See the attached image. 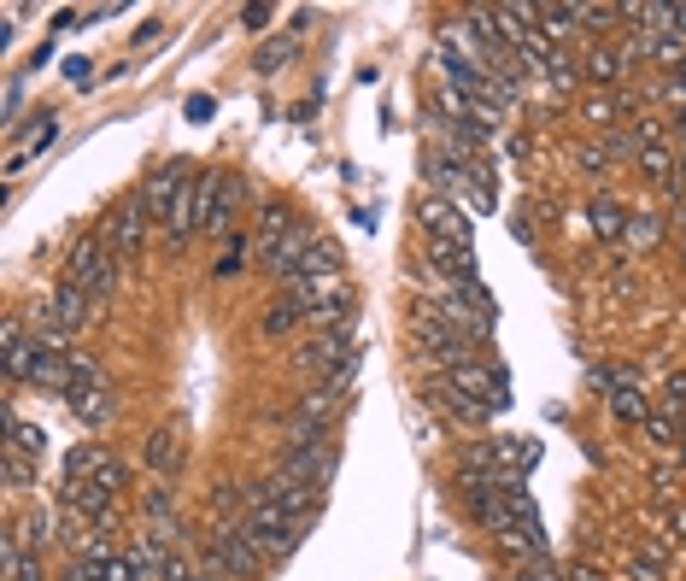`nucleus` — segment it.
I'll list each match as a JSON object with an SVG mask.
<instances>
[{"mask_svg":"<svg viewBox=\"0 0 686 581\" xmlns=\"http://www.w3.org/2000/svg\"><path fill=\"white\" fill-rule=\"evenodd\" d=\"M605 165H610V148H605V153H598V148H581V170H593V177H598Z\"/></svg>","mask_w":686,"mask_h":581,"instance_id":"nucleus-42","label":"nucleus"},{"mask_svg":"<svg viewBox=\"0 0 686 581\" xmlns=\"http://www.w3.org/2000/svg\"><path fill=\"white\" fill-rule=\"evenodd\" d=\"M417 217H422V229H429V241H452V247H470V241H475L470 212L452 206L446 194H429V200L417 206Z\"/></svg>","mask_w":686,"mask_h":581,"instance_id":"nucleus-9","label":"nucleus"},{"mask_svg":"<svg viewBox=\"0 0 686 581\" xmlns=\"http://www.w3.org/2000/svg\"><path fill=\"white\" fill-rule=\"evenodd\" d=\"M517 581H529V576H517Z\"/></svg>","mask_w":686,"mask_h":581,"instance_id":"nucleus-49","label":"nucleus"},{"mask_svg":"<svg viewBox=\"0 0 686 581\" xmlns=\"http://www.w3.org/2000/svg\"><path fill=\"white\" fill-rule=\"evenodd\" d=\"M353 358H358V353H353V324L323 329L317 341H305V346H300V370L323 376V382H329V376L341 370V365H353Z\"/></svg>","mask_w":686,"mask_h":581,"instance_id":"nucleus-8","label":"nucleus"},{"mask_svg":"<svg viewBox=\"0 0 686 581\" xmlns=\"http://www.w3.org/2000/svg\"><path fill=\"white\" fill-rule=\"evenodd\" d=\"M639 429H646L651 446H681V417H675V412H651Z\"/></svg>","mask_w":686,"mask_h":581,"instance_id":"nucleus-28","label":"nucleus"},{"mask_svg":"<svg viewBox=\"0 0 686 581\" xmlns=\"http://www.w3.org/2000/svg\"><path fill=\"white\" fill-rule=\"evenodd\" d=\"M675 188H681V194H686V159H681V170H675Z\"/></svg>","mask_w":686,"mask_h":581,"instance_id":"nucleus-47","label":"nucleus"},{"mask_svg":"<svg viewBox=\"0 0 686 581\" xmlns=\"http://www.w3.org/2000/svg\"><path fill=\"white\" fill-rule=\"evenodd\" d=\"M681 464H686V417H681Z\"/></svg>","mask_w":686,"mask_h":581,"instance_id":"nucleus-48","label":"nucleus"},{"mask_svg":"<svg viewBox=\"0 0 686 581\" xmlns=\"http://www.w3.org/2000/svg\"><path fill=\"white\" fill-rule=\"evenodd\" d=\"M148 229H153V212H148V200L141 194H129V200H118V212H106V247L118 258H136L141 247H148Z\"/></svg>","mask_w":686,"mask_h":581,"instance_id":"nucleus-3","label":"nucleus"},{"mask_svg":"<svg viewBox=\"0 0 686 581\" xmlns=\"http://www.w3.org/2000/svg\"><path fill=\"white\" fill-rule=\"evenodd\" d=\"M510 236H517V241H534V224H529L522 212H510Z\"/></svg>","mask_w":686,"mask_h":581,"instance_id":"nucleus-43","label":"nucleus"},{"mask_svg":"<svg viewBox=\"0 0 686 581\" xmlns=\"http://www.w3.org/2000/svg\"><path fill=\"white\" fill-rule=\"evenodd\" d=\"M0 564H7V581H41V558L30 546H24L18 522L7 529V546H0Z\"/></svg>","mask_w":686,"mask_h":581,"instance_id":"nucleus-12","label":"nucleus"},{"mask_svg":"<svg viewBox=\"0 0 686 581\" xmlns=\"http://www.w3.org/2000/svg\"><path fill=\"white\" fill-rule=\"evenodd\" d=\"M575 24H581V7H575V0H563V7H539V36H546V41H563L569 30H575Z\"/></svg>","mask_w":686,"mask_h":581,"instance_id":"nucleus-20","label":"nucleus"},{"mask_svg":"<svg viewBox=\"0 0 686 581\" xmlns=\"http://www.w3.org/2000/svg\"><path fill=\"white\" fill-rule=\"evenodd\" d=\"M241 206V177L236 170H206L200 177V236H229Z\"/></svg>","mask_w":686,"mask_h":581,"instance_id":"nucleus-2","label":"nucleus"},{"mask_svg":"<svg viewBox=\"0 0 686 581\" xmlns=\"http://www.w3.org/2000/svg\"><path fill=\"white\" fill-rule=\"evenodd\" d=\"M646 36V60H657V65H686V41L681 36H651V30H639Z\"/></svg>","mask_w":686,"mask_h":581,"instance_id":"nucleus-26","label":"nucleus"},{"mask_svg":"<svg viewBox=\"0 0 686 581\" xmlns=\"http://www.w3.org/2000/svg\"><path fill=\"white\" fill-rule=\"evenodd\" d=\"M89 306H94V300L82 294L77 282H65V276H60V288H53L48 306H41V329H48V341H71V336H77V329L89 324Z\"/></svg>","mask_w":686,"mask_h":581,"instance_id":"nucleus-5","label":"nucleus"},{"mask_svg":"<svg viewBox=\"0 0 686 581\" xmlns=\"http://www.w3.org/2000/svg\"><path fill=\"white\" fill-rule=\"evenodd\" d=\"M663 212H627V247H634V253H646V247H657L663 241Z\"/></svg>","mask_w":686,"mask_h":581,"instance_id":"nucleus-18","label":"nucleus"},{"mask_svg":"<svg viewBox=\"0 0 686 581\" xmlns=\"http://www.w3.org/2000/svg\"><path fill=\"white\" fill-rule=\"evenodd\" d=\"M18 534H24V546H30L36 558H41V552H48V541H53V517H48V511H30Z\"/></svg>","mask_w":686,"mask_h":581,"instance_id":"nucleus-31","label":"nucleus"},{"mask_svg":"<svg viewBox=\"0 0 686 581\" xmlns=\"http://www.w3.org/2000/svg\"><path fill=\"white\" fill-rule=\"evenodd\" d=\"M529 581H569L563 570H558V564H551V558H534V570H529Z\"/></svg>","mask_w":686,"mask_h":581,"instance_id":"nucleus-41","label":"nucleus"},{"mask_svg":"<svg viewBox=\"0 0 686 581\" xmlns=\"http://www.w3.org/2000/svg\"><path fill=\"white\" fill-rule=\"evenodd\" d=\"M581 77H593L598 89H610V83L622 77V53L617 48H593L587 60H581Z\"/></svg>","mask_w":686,"mask_h":581,"instance_id":"nucleus-21","label":"nucleus"},{"mask_svg":"<svg viewBox=\"0 0 686 581\" xmlns=\"http://www.w3.org/2000/svg\"><path fill=\"white\" fill-rule=\"evenodd\" d=\"M639 170H646V182H657V188L675 182V159H669L663 141H657V148H639Z\"/></svg>","mask_w":686,"mask_h":581,"instance_id":"nucleus-25","label":"nucleus"},{"mask_svg":"<svg viewBox=\"0 0 686 581\" xmlns=\"http://www.w3.org/2000/svg\"><path fill=\"white\" fill-rule=\"evenodd\" d=\"M124 482H129V464L118 453H106V458H100V470H94V488L100 493H124Z\"/></svg>","mask_w":686,"mask_h":581,"instance_id":"nucleus-30","label":"nucleus"},{"mask_svg":"<svg viewBox=\"0 0 686 581\" xmlns=\"http://www.w3.org/2000/svg\"><path fill=\"white\" fill-rule=\"evenodd\" d=\"M270 18H276V7H265V0H253V7H241V24H246V30H270Z\"/></svg>","mask_w":686,"mask_h":581,"instance_id":"nucleus-37","label":"nucleus"},{"mask_svg":"<svg viewBox=\"0 0 686 581\" xmlns=\"http://www.w3.org/2000/svg\"><path fill=\"white\" fill-rule=\"evenodd\" d=\"M669 522H675V534L686 541V505H669Z\"/></svg>","mask_w":686,"mask_h":581,"instance_id":"nucleus-45","label":"nucleus"},{"mask_svg":"<svg viewBox=\"0 0 686 581\" xmlns=\"http://www.w3.org/2000/svg\"><path fill=\"white\" fill-rule=\"evenodd\" d=\"M627 581H663V564L639 552V558H627Z\"/></svg>","mask_w":686,"mask_h":581,"instance_id":"nucleus-38","label":"nucleus"},{"mask_svg":"<svg viewBox=\"0 0 686 581\" xmlns=\"http://www.w3.org/2000/svg\"><path fill=\"white\" fill-rule=\"evenodd\" d=\"M177 464H182L177 429H153V441H148V470H158V476H177Z\"/></svg>","mask_w":686,"mask_h":581,"instance_id":"nucleus-17","label":"nucleus"},{"mask_svg":"<svg viewBox=\"0 0 686 581\" xmlns=\"http://www.w3.org/2000/svg\"><path fill=\"white\" fill-rule=\"evenodd\" d=\"M53 136H60V118H53V112H41V124L30 129V136H24V148H18V153H12V159H7V182H12V177H18V170H24V165H30V159H36L41 148H48V141H53Z\"/></svg>","mask_w":686,"mask_h":581,"instance_id":"nucleus-15","label":"nucleus"},{"mask_svg":"<svg viewBox=\"0 0 686 581\" xmlns=\"http://www.w3.org/2000/svg\"><path fill=\"white\" fill-rule=\"evenodd\" d=\"M241 270H246V236H229L224 253H217V265H212V276L217 282H229V276H241Z\"/></svg>","mask_w":686,"mask_h":581,"instance_id":"nucleus-29","label":"nucleus"},{"mask_svg":"<svg viewBox=\"0 0 686 581\" xmlns=\"http://www.w3.org/2000/svg\"><path fill=\"white\" fill-rule=\"evenodd\" d=\"M429 394H434V405H441L452 424H463V429H481V424H487V412H481L475 400H463V388L452 382V376H434V388H429Z\"/></svg>","mask_w":686,"mask_h":581,"instance_id":"nucleus-11","label":"nucleus"},{"mask_svg":"<svg viewBox=\"0 0 686 581\" xmlns=\"http://www.w3.org/2000/svg\"><path fill=\"white\" fill-rule=\"evenodd\" d=\"M305 24H312V18H300V24H294V30H288L282 41H270V48H258V71H282L288 60H294V53H300V41H305Z\"/></svg>","mask_w":686,"mask_h":581,"instance_id":"nucleus-19","label":"nucleus"},{"mask_svg":"<svg viewBox=\"0 0 686 581\" xmlns=\"http://www.w3.org/2000/svg\"><path fill=\"white\" fill-rule=\"evenodd\" d=\"M617 18H622V7H581V24H587V30H598V36L617 30Z\"/></svg>","mask_w":686,"mask_h":581,"instance_id":"nucleus-34","label":"nucleus"},{"mask_svg":"<svg viewBox=\"0 0 686 581\" xmlns=\"http://www.w3.org/2000/svg\"><path fill=\"white\" fill-rule=\"evenodd\" d=\"M446 376L463 388V400H475L487 417L510 405V376H505L499 365H475V358H463V365H458V370H446Z\"/></svg>","mask_w":686,"mask_h":581,"instance_id":"nucleus-6","label":"nucleus"},{"mask_svg":"<svg viewBox=\"0 0 686 581\" xmlns=\"http://www.w3.org/2000/svg\"><path fill=\"white\" fill-rule=\"evenodd\" d=\"M165 581H194V564H188L182 552H170V564H165Z\"/></svg>","mask_w":686,"mask_h":581,"instance_id":"nucleus-39","label":"nucleus"},{"mask_svg":"<svg viewBox=\"0 0 686 581\" xmlns=\"http://www.w3.org/2000/svg\"><path fill=\"white\" fill-rule=\"evenodd\" d=\"M71 365H77V353H65V341L36 336L30 341V370H24V382L41 388V394H71Z\"/></svg>","mask_w":686,"mask_h":581,"instance_id":"nucleus-4","label":"nucleus"},{"mask_svg":"<svg viewBox=\"0 0 686 581\" xmlns=\"http://www.w3.org/2000/svg\"><path fill=\"white\" fill-rule=\"evenodd\" d=\"M610 412H617L622 424H646V417H651L646 388H617V394H610Z\"/></svg>","mask_w":686,"mask_h":581,"instance_id":"nucleus-24","label":"nucleus"},{"mask_svg":"<svg viewBox=\"0 0 686 581\" xmlns=\"http://www.w3.org/2000/svg\"><path fill=\"white\" fill-rule=\"evenodd\" d=\"M663 412L686 417V370H675V376H669V388H663Z\"/></svg>","mask_w":686,"mask_h":581,"instance_id":"nucleus-35","label":"nucleus"},{"mask_svg":"<svg viewBox=\"0 0 686 581\" xmlns=\"http://www.w3.org/2000/svg\"><path fill=\"white\" fill-rule=\"evenodd\" d=\"M71 412L89 429H106L112 417H118V394H112V388H82V394H71Z\"/></svg>","mask_w":686,"mask_h":581,"instance_id":"nucleus-13","label":"nucleus"},{"mask_svg":"<svg viewBox=\"0 0 686 581\" xmlns=\"http://www.w3.org/2000/svg\"><path fill=\"white\" fill-rule=\"evenodd\" d=\"M7 446L24 458H41V446H48V434H41L36 424H24V417H7Z\"/></svg>","mask_w":686,"mask_h":581,"instance_id":"nucleus-22","label":"nucleus"},{"mask_svg":"<svg viewBox=\"0 0 686 581\" xmlns=\"http://www.w3.org/2000/svg\"><path fill=\"white\" fill-rule=\"evenodd\" d=\"M587 224H593V236L617 241V236H627V206H622V200H593V206H587Z\"/></svg>","mask_w":686,"mask_h":581,"instance_id":"nucleus-16","label":"nucleus"},{"mask_svg":"<svg viewBox=\"0 0 686 581\" xmlns=\"http://www.w3.org/2000/svg\"><path fill=\"white\" fill-rule=\"evenodd\" d=\"M569 581H605V576H598V564H587V558H581L575 570H569Z\"/></svg>","mask_w":686,"mask_h":581,"instance_id":"nucleus-44","label":"nucleus"},{"mask_svg":"<svg viewBox=\"0 0 686 581\" xmlns=\"http://www.w3.org/2000/svg\"><path fill=\"white\" fill-rule=\"evenodd\" d=\"M7 488L12 493H30L36 488V464L24 458V453H12V446H7Z\"/></svg>","mask_w":686,"mask_h":581,"instance_id":"nucleus-33","label":"nucleus"},{"mask_svg":"<svg viewBox=\"0 0 686 581\" xmlns=\"http://www.w3.org/2000/svg\"><path fill=\"white\" fill-rule=\"evenodd\" d=\"M65 581H106V558H77L65 570Z\"/></svg>","mask_w":686,"mask_h":581,"instance_id":"nucleus-36","label":"nucleus"},{"mask_svg":"<svg viewBox=\"0 0 686 581\" xmlns=\"http://www.w3.org/2000/svg\"><path fill=\"white\" fill-rule=\"evenodd\" d=\"M82 388H106V365L94 353H77V365H71V394H82Z\"/></svg>","mask_w":686,"mask_h":581,"instance_id":"nucleus-27","label":"nucleus"},{"mask_svg":"<svg viewBox=\"0 0 686 581\" xmlns=\"http://www.w3.org/2000/svg\"><path fill=\"white\" fill-rule=\"evenodd\" d=\"M188 182H194V177H188L182 159H165V165H153V177H148V188H141V200H148V212L158 217V224L170 217V206L182 200V188H188Z\"/></svg>","mask_w":686,"mask_h":581,"instance_id":"nucleus-10","label":"nucleus"},{"mask_svg":"<svg viewBox=\"0 0 686 581\" xmlns=\"http://www.w3.org/2000/svg\"><path fill=\"white\" fill-rule=\"evenodd\" d=\"M305 317V306H300V294H282V300H270V312H265V336H288Z\"/></svg>","mask_w":686,"mask_h":581,"instance_id":"nucleus-23","label":"nucleus"},{"mask_svg":"<svg viewBox=\"0 0 686 581\" xmlns=\"http://www.w3.org/2000/svg\"><path fill=\"white\" fill-rule=\"evenodd\" d=\"M118 265H124V258L106 247V236H89V241L71 247V258H65V282H77L82 294L94 300V306H106V300L118 294Z\"/></svg>","mask_w":686,"mask_h":581,"instance_id":"nucleus-1","label":"nucleus"},{"mask_svg":"<svg viewBox=\"0 0 686 581\" xmlns=\"http://www.w3.org/2000/svg\"><path fill=\"white\" fill-rule=\"evenodd\" d=\"M429 258L446 270V282H475V253L470 247H452V241H429Z\"/></svg>","mask_w":686,"mask_h":581,"instance_id":"nucleus-14","label":"nucleus"},{"mask_svg":"<svg viewBox=\"0 0 686 581\" xmlns=\"http://www.w3.org/2000/svg\"><path fill=\"white\" fill-rule=\"evenodd\" d=\"M575 77H581V60L569 48H558V53H551V65H546V83H551V89H569Z\"/></svg>","mask_w":686,"mask_h":581,"instance_id":"nucleus-32","label":"nucleus"},{"mask_svg":"<svg viewBox=\"0 0 686 581\" xmlns=\"http://www.w3.org/2000/svg\"><path fill=\"white\" fill-rule=\"evenodd\" d=\"M89 60H65V77H71V89H89Z\"/></svg>","mask_w":686,"mask_h":581,"instance_id":"nucleus-40","label":"nucleus"},{"mask_svg":"<svg viewBox=\"0 0 686 581\" xmlns=\"http://www.w3.org/2000/svg\"><path fill=\"white\" fill-rule=\"evenodd\" d=\"M212 564L224 576H236V581H253V576H265V552L253 546V534H246V522H236V529H217V541H212Z\"/></svg>","mask_w":686,"mask_h":581,"instance_id":"nucleus-7","label":"nucleus"},{"mask_svg":"<svg viewBox=\"0 0 686 581\" xmlns=\"http://www.w3.org/2000/svg\"><path fill=\"white\" fill-rule=\"evenodd\" d=\"M675 129H681V136H686V100H681V106H675Z\"/></svg>","mask_w":686,"mask_h":581,"instance_id":"nucleus-46","label":"nucleus"}]
</instances>
